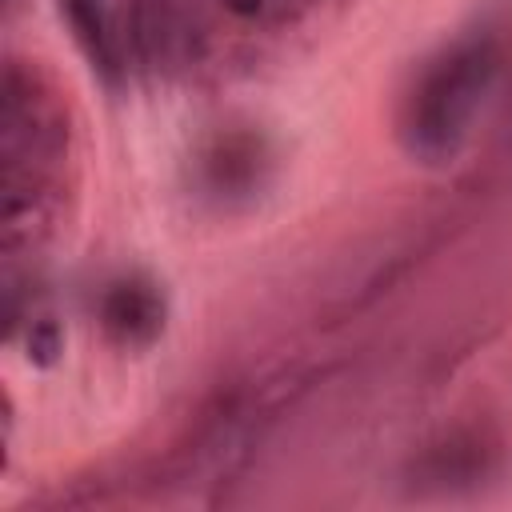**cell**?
Listing matches in <instances>:
<instances>
[{"mask_svg": "<svg viewBox=\"0 0 512 512\" xmlns=\"http://www.w3.org/2000/svg\"><path fill=\"white\" fill-rule=\"evenodd\" d=\"M496 72H500V48L488 32H468L444 44L432 60H424L400 104L404 152L420 164L452 160L464 148L496 84Z\"/></svg>", "mask_w": 512, "mask_h": 512, "instance_id": "cell-1", "label": "cell"}, {"mask_svg": "<svg viewBox=\"0 0 512 512\" xmlns=\"http://www.w3.org/2000/svg\"><path fill=\"white\" fill-rule=\"evenodd\" d=\"M68 148L64 112L36 72L8 68L4 80V244L48 220L56 168Z\"/></svg>", "mask_w": 512, "mask_h": 512, "instance_id": "cell-2", "label": "cell"}, {"mask_svg": "<svg viewBox=\"0 0 512 512\" xmlns=\"http://www.w3.org/2000/svg\"><path fill=\"white\" fill-rule=\"evenodd\" d=\"M164 316V296L148 276H124L108 284V292L100 296L104 336L124 352L148 348L164 332Z\"/></svg>", "mask_w": 512, "mask_h": 512, "instance_id": "cell-3", "label": "cell"}, {"mask_svg": "<svg viewBox=\"0 0 512 512\" xmlns=\"http://www.w3.org/2000/svg\"><path fill=\"white\" fill-rule=\"evenodd\" d=\"M60 12L68 16V28H72L76 44L84 48V56L92 60V68L104 80H116L120 76V36L112 28L104 0H60Z\"/></svg>", "mask_w": 512, "mask_h": 512, "instance_id": "cell-4", "label": "cell"}, {"mask_svg": "<svg viewBox=\"0 0 512 512\" xmlns=\"http://www.w3.org/2000/svg\"><path fill=\"white\" fill-rule=\"evenodd\" d=\"M312 0H220V8H228L236 20H248V24H276V20H288L292 8H304Z\"/></svg>", "mask_w": 512, "mask_h": 512, "instance_id": "cell-5", "label": "cell"}]
</instances>
